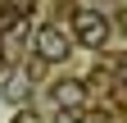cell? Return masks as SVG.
Wrapping results in <instances>:
<instances>
[{"label":"cell","mask_w":127,"mask_h":123,"mask_svg":"<svg viewBox=\"0 0 127 123\" xmlns=\"http://www.w3.org/2000/svg\"><path fill=\"white\" fill-rule=\"evenodd\" d=\"M32 46H36L41 64H64V59H68V32H64L59 23H41L36 37H32Z\"/></svg>","instance_id":"1"},{"label":"cell","mask_w":127,"mask_h":123,"mask_svg":"<svg viewBox=\"0 0 127 123\" xmlns=\"http://www.w3.org/2000/svg\"><path fill=\"white\" fill-rule=\"evenodd\" d=\"M73 37L82 46H91V50H100V46L109 41V18L100 9H77L73 14Z\"/></svg>","instance_id":"2"},{"label":"cell","mask_w":127,"mask_h":123,"mask_svg":"<svg viewBox=\"0 0 127 123\" xmlns=\"http://www.w3.org/2000/svg\"><path fill=\"white\" fill-rule=\"evenodd\" d=\"M50 96H55V105H59V110H82L86 87L77 82V78H64V82H55V87H50Z\"/></svg>","instance_id":"3"},{"label":"cell","mask_w":127,"mask_h":123,"mask_svg":"<svg viewBox=\"0 0 127 123\" xmlns=\"http://www.w3.org/2000/svg\"><path fill=\"white\" fill-rule=\"evenodd\" d=\"M27 87H32V68H27V73H9V78H5V100L23 105V100H27Z\"/></svg>","instance_id":"4"},{"label":"cell","mask_w":127,"mask_h":123,"mask_svg":"<svg viewBox=\"0 0 127 123\" xmlns=\"http://www.w3.org/2000/svg\"><path fill=\"white\" fill-rule=\"evenodd\" d=\"M55 123H82V114H77V110H59V114H55Z\"/></svg>","instance_id":"5"},{"label":"cell","mask_w":127,"mask_h":123,"mask_svg":"<svg viewBox=\"0 0 127 123\" xmlns=\"http://www.w3.org/2000/svg\"><path fill=\"white\" fill-rule=\"evenodd\" d=\"M32 9H36V0H14V14H18V18H23V14H32Z\"/></svg>","instance_id":"6"},{"label":"cell","mask_w":127,"mask_h":123,"mask_svg":"<svg viewBox=\"0 0 127 123\" xmlns=\"http://www.w3.org/2000/svg\"><path fill=\"white\" fill-rule=\"evenodd\" d=\"M14 123H41L36 114H27V110H18V114H14Z\"/></svg>","instance_id":"7"},{"label":"cell","mask_w":127,"mask_h":123,"mask_svg":"<svg viewBox=\"0 0 127 123\" xmlns=\"http://www.w3.org/2000/svg\"><path fill=\"white\" fill-rule=\"evenodd\" d=\"M118 78L127 82V55H118Z\"/></svg>","instance_id":"8"}]
</instances>
